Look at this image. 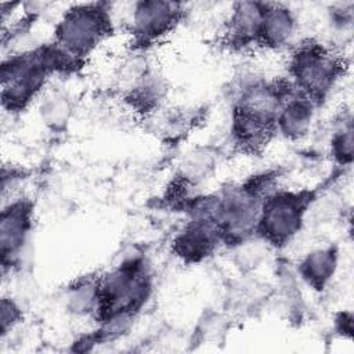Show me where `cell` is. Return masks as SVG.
<instances>
[{"instance_id":"cell-1","label":"cell","mask_w":354,"mask_h":354,"mask_svg":"<svg viewBox=\"0 0 354 354\" xmlns=\"http://www.w3.org/2000/svg\"><path fill=\"white\" fill-rule=\"evenodd\" d=\"M295 91L286 79L248 80L234 100L231 138L246 153L261 152L277 133V115L283 101Z\"/></svg>"},{"instance_id":"cell-2","label":"cell","mask_w":354,"mask_h":354,"mask_svg":"<svg viewBox=\"0 0 354 354\" xmlns=\"http://www.w3.org/2000/svg\"><path fill=\"white\" fill-rule=\"evenodd\" d=\"M274 178V173L264 171L216 194L214 221L224 245L236 248L256 236L261 202L275 189Z\"/></svg>"},{"instance_id":"cell-3","label":"cell","mask_w":354,"mask_h":354,"mask_svg":"<svg viewBox=\"0 0 354 354\" xmlns=\"http://www.w3.org/2000/svg\"><path fill=\"white\" fill-rule=\"evenodd\" d=\"M152 293V275L145 259L123 260L100 277L98 307L94 317L101 324L131 321Z\"/></svg>"},{"instance_id":"cell-4","label":"cell","mask_w":354,"mask_h":354,"mask_svg":"<svg viewBox=\"0 0 354 354\" xmlns=\"http://www.w3.org/2000/svg\"><path fill=\"white\" fill-rule=\"evenodd\" d=\"M347 69L344 58L315 39L300 41L290 53L288 75L293 87L318 106Z\"/></svg>"},{"instance_id":"cell-5","label":"cell","mask_w":354,"mask_h":354,"mask_svg":"<svg viewBox=\"0 0 354 354\" xmlns=\"http://www.w3.org/2000/svg\"><path fill=\"white\" fill-rule=\"evenodd\" d=\"M315 199L313 189H272L261 202L256 236L268 246L285 248L303 230Z\"/></svg>"},{"instance_id":"cell-6","label":"cell","mask_w":354,"mask_h":354,"mask_svg":"<svg viewBox=\"0 0 354 354\" xmlns=\"http://www.w3.org/2000/svg\"><path fill=\"white\" fill-rule=\"evenodd\" d=\"M112 32V15L106 3H80L61 15L54 29V43L83 64Z\"/></svg>"},{"instance_id":"cell-7","label":"cell","mask_w":354,"mask_h":354,"mask_svg":"<svg viewBox=\"0 0 354 354\" xmlns=\"http://www.w3.org/2000/svg\"><path fill=\"white\" fill-rule=\"evenodd\" d=\"M53 75L43 46L11 54L1 62V105L8 112H22L44 88Z\"/></svg>"},{"instance_id":"cell-8","label":"cell","mask_w":354,"mask_h":354,"mask_svg":"<svg viewBox=\"0 0 354 354\" xmlns=\"http://www.w3.org/2000/svg\"><path fill=\"white\" fill-rule=\"evenodd\" d=\"M185 7L177 1L142 0L133 4L130 35L133 46L145 50L170 35L183 21Z\"/></svg>"},{"instance_id":"cell-9","label":"cell","mask_w":354,"mask_h":354,"mask_svg":"<svg viewBox=\"0 0 354 354\" xmlns=\"http://www.w3.org/2000/svg\"><path fill=\"white\" fill-rule=\"evenodd\" d=\"M33 228V203L14 198L3 205L0 214V254L3 272L19 260Z\"/></svg>"},{"instance_id":"cell-10","label":"cell","mask_w":354,"mask_h":354,"mask_svg":"<svg viewBox=\"0 0 354 354\" xmlns=\"http://www.w3.org/2000/svg\"><path fill=\"white\" fill-rule=\"evenodd\" d=\"M221 243L218 227L213 220L189 217L174 236L171 250L184 264H198L213 256Z\"/></svg>"},{"instance_id":"cell-11","label":"cell","mask_w":354,"mask_h":354,"mask_svg":"<svg viewBox=\"0 0 354 354\" xmlns=\"http://www.w3.org/2000/svg\"><path fill=\"white\" fill-rule=\"evenodd\" d=\"M264 7V1L234 3L224 24L223 44L231 51H243L254 46L257 47Z\"/></svg>"},{"instance_id":"cell-12","label":"cell","mask_w":354,"mask_h":354,"mask_svg":"<svg viewBox=\"0 0 354 354\" xmlns=\"http://www.w3.org/2000/svg\"><path fill=\"white\" fill-rule=\"evenodd\" d=\"M317 108L318 105L313 100L295 88L278 111L277 133L289 141L304 138L311 130Z\"/></svg>"},{"instance_id":"cell-13","label":"cell","mask_w":354,"mask_h":354,"mask_svg":"<svg viewBox=\"0 0 354 354\" xmlns=\"http://www.w3.org/2000/svg\"><path fill=\"white\" fill-rule=\"evenodd\" d=\"M297 29L295 12L285 4L266 1L257 47L279 50L290 44Z\"/></svg>"},{"instance_id":"cell-14","label":"cell","mask_w":354,"mask_h":354,"mask_svg":"<svg viewBox=\"0 0 354 354\" xmlns=\"http://www.w3.org/2000/svg\"><path fill=\"white\" fill-rule=\"evenodd\" d=\"M339 264V252L336 246H324L314 249L299 261L300 278L315 292H322L333 279Z\"/></svg>"},{"instance_id":"cell-15","label":"cell","mask_w":354,"mask_h":354,"mask_svg":"<svg viewBox=\"0 0 354 354\" xmlns=\"http://www.w3.org/2000/svg\"><path fill=\"white\" fill-rule=\"evenodd\" d=\"M166 94V83L152 71H142L134 79L126 94L127 104L141 115H149L158 109Z\"/></svg>"},{"instance_id":"cell-16","label":"cell","mask_w":354,"mask_h":354,"mask_svg":"<svg viewBox=\"0 0 354 354\" xmlns=\"http://www.w3.org/2000/svg\"><path fill=\"white\" fill-rule=\"evenodd\" d=\"M100 296V277H83L66 290V306L75 314H95Z\"/></svg>"},{"instance_id":"cell-17","label":"cell","mask_w":354,"mask_h":354,"mask_svg":"<svg viewBox=\"0 0 354 354\" xmlns=\"http://www.w3.org/2000/svg\"><path fill=\"white\" fill-rule=\"evenodd\" d=\"M214 167V156L210 151L196 149L192 151L181 163L178 181L191 187L206 178Z\"/></svg>"},{"instance_id":"cell-18","label":"cell","mask_w":354,"mask_h":354,"mask_svg":"<svg viewBox=\"0 0 354 354\" xmlns=\"http://www.w3.org/2000/svg\"><path fill=\"white\" fill-rule=\"evenodd\" d=\"M330 155L339 166H350L354 155V129L351 116L346 118L330 137Z\"/></svg>"},{"instance_id":"cell-19","label":"cell","mask_w":354,"mask_h":354,"mask_svg":"<svg viewBox=\"0 0 354 354\" xmlns=\"http://www.w3.org/2000/svg\"><path fill=\"white\" fill-rule=\"evenodd\" d=\"M71 113L72 106L69 100L59 93L48 95L40 106V116L43 123L54 131L62 130L66 126L71 119Z\"/></svg>"},{"instance_id":"cell-20","label":"cell","mask_w":354,"mask_h":354,"mask_svg":"<svg viewBox=\"0 0 354 354\" xmlns=\"http://www.w3.org/2000/svg\"><path fill=\"white\" fill-rule=\"evenodd\" d=\"M22 319V311L19 306L11 297H3L0 304V332L4 337L12 330Z\"/></svg>"},{"instance_id":"cell-21","label":"cell","mask_w":354,"mask_h":354,"mask_svg":"<svg viewBox=\"0 0 354 354\" xmlns=\"http://www.w3.org/2000/svg\"><path fill=\"white\" fill-rule=\"evenodd\" d=\"M330 21L335 26L344 29L346 26L351 25L353 21V4L351 3H340L332 7L330 11Z\"/></svg>"},{"instance_id":"cell-22","label":"cell","mask_w":354,"mask_h":354,"mask_svg":"<svg viewBox=\"0 0 354 354\" xmlns=\"http://www.w3.org/2000/svg\"><path fill=\"white\" fill-rule=\"evenodd\" d=\"M336 329L342 336L351 339L353 336V314L350 311H343L336 317Z\"/></svg>"}]
</instances>
